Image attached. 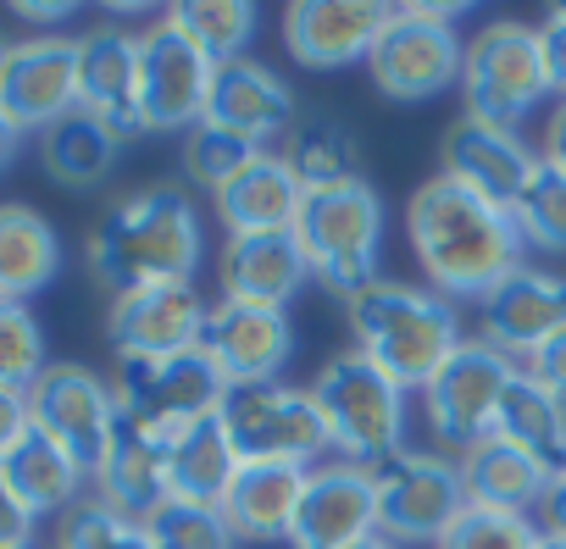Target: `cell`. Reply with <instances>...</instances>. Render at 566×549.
<instances>
[{"mask_svg":"<svg viewBox=\"0 0 566 549\" xmlns=\"http://www.w3.org/2000/svg\"><path fill=\"white\" fill-rule=\"evenodd\" d=\"M373 477H378V532L395 543H439L467 510L461 461L450 455L400 450Z\"/></svg>","mask_w":566,"mask_h":549,"instance_id":"8fae6325","label":"cell"},{"mask_svg":"<svg viewBox=\"0 0 566 549\" xmlns=\"http://www.w3.org/2000/svg\"><path fill=\"white\" fill-rule=\"evenodd\" d=\"M18 150H23V128H18L7 112H0V172H7V167L18 161Z\"/></svg>","mask_w":566,"mask_h":549,"instance_id":"c3c4849f","label":"cell"},{"mask_svg":"<svg viewBox=\"0 0 566 549\" xmlns=\"http://www.w3.org/2000/svg\"><path fill=\"white\" fill-rule=\"evenodd\" d=\"M0 483H7V494H12L23 510H34V516H51V510L67 516V510L84 499L90 472H84L56 439H45V433L34 427L12 455H0Z\"/></svg>","mask_w":566,"mask_h":549,"instance_id":"83f0119b","label":"cell"},{"mask_svg":"<svg viewBox=\"0 0 566 549\" xmlns=\"http://www.w3.org/2000/svg\"><path fill=\"white\" fill-rule=\"evenodd\" d=\"M461 95H467L472 117L516 128L549 95L544 56H538V29H527L516 18L483 23L467 40V56H461Z\"/></svg>","mask_w":566,"mask_h":549,"instance_id":"ba28073f","label":"cell"},{"mask_svg":"<svg viewBox=\"0 0 566 549\" xmlns=\"http://www.w3.org/2000/svg\"><path fill=\"white\" fill-rule=\"evenodd\" d=\"M250 156H255V145H244L239 134H222V128H211V123H200V128L184 134V172H189L200 189H211V194H217Z\"/></svg>","mask_w":566,"mask_h":549,"instance_id":"ab89813d","label":"cell"},{"mask_svg":"<svg viewBox=\"0 0 566 549\" xmlns=\"http://www.w3.org/2000/svg\"><path fill=\"white\" fill-rule=\"evenodd\" d=\"M34 510H23L12 494H7V483H0V549H34Z\"/></svg>","mask_w":566,"mask_h":549,"instance_id":"ee69618b","label":"cell"},{"mask_svg":"<svg viewBox=\"0 0 566 549\" xmlns=\"http://www.w3.org/2000/svg\"><path fill=\"white\" fill-rule=\"evenodd\" d=\"M206 300L195 284H145L128 295H112L106 339L117 361H167L184 350H200L206 334Z\"/></svg>","mask_w":566,"mask_h":549,"instance_id":"9a60e30c","label":"cell"},{"mask_svg":"<svg viewBox=\"0 0 566 549\" xmlns=\"http://www.w3.org/2000/svg\"><path fill=\"white\" fill-rule=\"evenodd\" d=\"M0 112L23 134H45L62 117L78 112V40L67 34H34L18 40L0 73Z\"/></svg>","mask_w":566,"mask_h":549,"instance_id":"e0dca14e","label":"cell"},{"mask_svg":"<svg viewBox=\"0 0 566 549\" xmlns=\"http://www.w3.org/2000/svg\"><path fill=\"white\" fill-rule=\"evenodd\" d=\"M522 372H533V378H538V383H544L560 405H566V328H560V334H555V339H549V345H544V350L522 367Z\"/></svg>","mask_w":566,"mask_h":549,"instance_id":"7bdbcfd3","label":"cell"},{"mask_svg":"<svg viewBox=\"0 0 566 549\" xmlns=\"http://www.w3.org/2000/svg\"><path fill=\"white\" fill-rule=\"evenodd\" d=\"M222 433L239 450V461H295L312 466L328 450L323 411L312 389L290 383H261V389H233L222 405Z\"/></svg>","mask_w":566,"mask_h":549,"instance_id":"7c38bea8","label":"cell"},{"mask_svg":"<svg viewBox=\"0 0 566 549\" xmlns=\"http://www.w3.org/2000/svg\"><path fill=\"white\" fill-rule=\"evenodd\" d=\"M239 472V450L222 433V416L178 433L167 444V488L172 499H195V505H222L228 483Z\"/></svg>","mask_w":566,"mask_h":549,"instance_id":"4dcf8cb0","label":"cell"},{"mask_svg":"<svg viewBox=\"0 0 566 549\" xmlns=\"http://www.w3.org/2000/svg\"><path fill=\"white\" fill-rule=\"evenodd\" d=\"M566 328V278L544 266H516L511 278L483 300V339L527 367L555 334Z\"/></svg>","mask_w":566,"mask_h":549,"instance_id":"44dd1931","label":"cell"},{"mask_svg":"<svg viewBox=\"0 0 566 549\" xmlns=\"http://www.w3.org/2000/svg\"><path fill=\"white\" fill-rule=\"evenodd\" d=\"M117 150H123V139L106 123H95L90 112H73L40 134V161L62 189H95L117 167Z\"/></svg>","mask_w":566,"mask_h":549,"instance_id":"1f68e13d","label":"cell"},{"mask_svg":"<svg viewBox=\"0 0 566 549\" xmlns=\"http://www.w3.org/2000/svg\"><path fill=\"white\" fill-rule=\"evenodd\" d=\"M549 466L533 461L527 450L505 444V439H483L461 455V488H467V505H483V510H511V516H527L544 505L549 494Z\"/></svg>","mask_w":566,"mask_h":549,"instance_id":"484cf974","label":"cell"},{"mask_svg":"<svg viewBox=\"0 0 566 549\" xmlns=\"http://www.w3.org/2000/svg\"><path fill=\"white\" fill-rule=\"evenodd\" d=\"M538 549H566V532H544V538H538Z\"/></svg>","mask_w":566,"mask_h":549,"instance_id":"f907efd6","label":"cell"},{"mask_svg":"<svg viewBox=\"0 0 566 549\" xmlns=\"http://www.w3.org/2000/svg\"><path fill=\"white\" fill-rule=\"evenodd\" d=\"M211 200H217V217H222L228 239H244V233H295L301 205H306V178L295 172L290 156L255 150Z\"/></svg>","mask_w":566,"mask_h":549,"instance_id":"603a6c76","label":"cell"},{"mask_svg":"<svg viewBox=\"0 0 566 549\" xmlns=\"http://www.w3.org/2000/svg\"><path fill=\"white\" fill-rule=\"evenodd\" d=\"M350 339L356 350L384 372L395 378L406 394L428 389L433 372L461 350V323H455V306L433 289H417V284H400V278H378L373 289H361L350 306Z\"/></svg>","mask_w":566,"mask_h":549,"instance_id":"3957f363","label":"cell"},{"mask_svg":"<svg viewBox=\"0 0 566 549\" xmlns=\"http://www.w3.org/2000/svg\"><path fill=\"white\" fill-rule=\"evenodd\" d=\"M12 12H18V18H29V23H62L73 7H67V0H18Z\"/></svg>","mask_w":566,"mask_h":549,"instance_id":"7dc6e473","label":"cell"},{"mask_svg":"<svg viewBox=\"0 0 566 549\" xmlns=\"http://www.w3.org/2000/svg\"><path fill=\"white\" fill-rule=\"evenodd\" d=\"M12 45H18V40H7V34H0V73H7V56H12Z\"/></svg>","mask_w":566,"mask_h":549,"instance_id":"816d5d0a","label":"cell"},{"mask_svg":"<svg viewBox=\"0 0 566 549\" xmlns=\"http://www.w3.org/2000/svg\"><path fill=\"white\" fill-rule=\"evenodd\" d=\"M516 372L522 367L505 350H494L483 334L478 339H461V350L422 389V411H428L433 439L450 444V450H461V455L472 444H483L494 433V411H500V400H505V389H511Z\"/></svg>","mask_w":566,"mask_h":549,"instance_id":"9c48e42d","label":"cell"},{"mask_svg":"<svg viewBox=\"0 0 566 549\" xmlns=\"http://www.w3.org/2000/svg\"><path fill=\"white\" fill-rule=\"evenodd\" d=\"M200 255H206L200 211L172 183H150L117 200L106 222L90 233V272L112 295L145 284H195Z\"/></svg>","mask_w":566,"mask_h":549,"instance_id":"7a4b0ae2","label":"cell"},{"mask_svg":"<svg viewBox=\"0 0 566 549\" xmlns=\"http://www.w3.org/2000/svg\"><path fill=\"white\" fill-rule=\"evenodd\" d=\"M389 18L395 7H378V0H295L283 12V45H290L301 67L334 73V67L367 62Z\"/></svg>","mask_w":566,"mask_h":549,"instance_id":"ac0fdd59","label":"cell"},{"mask_svg":"<svg viewBox=\"0 0 566 549\" xmlns=\"http://www.w3.org/2000/svg\"><path fill=\"white\" fill-rule=\"evenodd\" d=\"M206 123L222 128V134H239V139L255 145V150H266L272 139H283V134L301 128V106H295V89L283 84L266 62L239 56V62H222V67L211 73Z\"/></svg>","mask_w":566,"mask_h":549,"instance_id":"ffe728a7","label":"cell"},{"mask_svg":"<svg viewBox=\"0 0 566 549\" xmlns=\"http://www.w3.org/2000/svg\"><path fill=\"white\" fill-rule=\"evenodd\" d=\"M312 400L323 411L328 450H339V461L378 472L384 461L400 455V439H406V389L395 378H384L361 350L334 356L312 378Z\"/></svg>","mask_w":566,"mask_h":549,"instance_id":"5b68a950","label":"cell"},{"mask_svg":"<svg viewBox=\"0 0 566 549\" xmlns=\"http://www.w3.org/2000/svg\"><path fill=\"white\" fill-rule=\"evenodd\" d=\"M522 239L544 255H566V172L538 167V178L527 183V194L511 205Z\"/></svg>","mask_w":566,"mask_h":549,"instance_id":"74e56055","label":"cell"},{"mask_svg":"<svg viewBox=\"0 0 566 549\" xmlns=\"http://www.w3.org/2000/svg\"><path fill=\"white\" fill-rule=\"evenodd\" d=\"M211 62L161 18L139 34V117L145 134H189L206 123Z\"/></svg>","mask_w":566,"mask_h":549,"instance_id":"4fadbf2b","label":"cell"},{"mask_svg":"<svg viewBox=\"0 0 566 549\" xmlns=\"http://www.w3.org/2000/svg\"><path fill=\"white\" fill-rule=\"evenodd\" d=\"M538 527H544V532H566V461H560L555 477H549V494H544V505H538Z\"/></svg>","mask_w":566,"mask_h":549,"instance_id":"bcb514c9","label":"cell"},{"mask_svg":"<svg viewBox=\"0 0 566 549\" xmlns=\"http://www.w3.org/2000/svg\"><path fill=\"white\" fill-rule=\"evenodd\" d=\"M384 228H389L384 194L367 178H345V183L306 189L295 239H301V250L312 261V278L350 306L361 289H373L384 278L378 272Z\"/></svg>","mask_w":566,"mask_h":549,"instance_id":"277c9868","label":"cell"},{"mask_svg":"<svg viewBox=\"0 0 566 549\" xmlns=\"http://www.w3.org/2000/svg\"><path fill=\"white\" fill-rule=\"evenodd\" d=\"M378 532V477L373 466L328 461L312 466L306 499L290 527V549H345L356 538Z\"/></svg>","mask_w":566,"mask_h":549,"instance_id":"d6986e66","label":"cell"},{"mask_svg":"<svg viewBox=\"0 0 566 549\" xmlns=\"http://www.w3.org/2000/svg\"><path fill=\"white\" fill-rule=\"evenodd\" d=\"M461 12H467V0H450V7L411 0V7H395L389 29L378 34L367 56V73L384 101H433L450 84H461V56H467V40L455 34Z\"/></svg>","mask_w":566,"mask_h":549,"instance_id":"52a82bcc","label":"cell"},{"mask_svg":"<svg viewBox=\"0 0 566 549\" xmlns=\"http://www.w3.org/2000/svg\"><path fill=\"white\" fill-rule=\"evenodd\" d=\"M217 278H222V300L272 306V312H290V300L306 284H317L312 261H306L295 233H244V239H228L222 261H217Z\"/></svg>","mask_w":566,"mask_h":549,"instance_id":"cb8c5ba5","label":"cell"},{"mask_svg":"<svg viewBox=\"0 0 566 549\" xmlns=\"http://www.w3.org/2000/svg\"><path fill=\"white\" fill-rule=\"evenodd\" d=\"M95 499L123 510V516H134V521L161 510L172 499V488H167V444L139 433V427H123L112 455H106V466L95 472Z\"/></svg>","mask_w":566,"mask_h":549,"instance_id":"f1b7e54d","label":"cell"},{"mask_svg":"<svg viewBox=\"0 0 566 549\" xmlns=\"http://www.w3.org/2000/svg\"><path fill=\"white\" fill-rule=\"evenodd\" d=\"M290 161H295V172L306 178V189L361 178V172H356V139H350L339 123H328V117H306V123L295 128Z\"/></svg>","mask_w":566,"mask_h":549,"instance_id":"d590c367","label":"cell"},{"mask_svg":"<svg viewBox=\"0 0 566 549\" xmlns=\"http://www.w3.org/2000/svg\"><path fill=\"white\" fill-rule=\"evenodd\" d=\"M29 433H34L29 394H18V389H0V455H12V450H18Z\"/></svg>","mask_w":566,"mask_h":549,"instance_id":"b9f144b4","label":"cell"},{"mask_svg":"<svg viewBox=\"0 0 566 549\" xmlns=\"http://www.w3.org/2000/svg\"><path fill=\"white\" fill-rule=\"evenodd\" d=\"M538 538H544V527L527 521V516L467 505L461 521L439 538V549H538Z\"/></svg>","mask_w":566,"mask_h":549,"instance_id":"f35d334b","label":"cell"},{"mask_svg":"<svg viewBox=\"0 0 566 549\" xmlns=\"http://www.w3.org/2000/svg\"><path fill=\"white\" fill-rule=\"evenodd\" d=\"M145 532L156 549H239V532L222 516V505H195V499H167L161 510L145 516Z\"/></svg>","mask_w":566,"mask_h":549,"instance_id":"836d02e7","label":"cell"},{"mask_svg":"<svg viewBox=\"0 0 566 549\" xmlns=\"http://www.w3.org/2000/svg\"><path fill=\"white\" fill-rule=\"evenodd\" d=\"M56 549H156V543H150L145 521H134V516H123V510H112L90 494L62 516Z\"/></svg>","mask_w":566,"mask_h":549,"instance_id":"8d00e7d4","label":"cell"},{"mask_svg":"<svg viewBox=\"0 0 566 549\" xmlns=\"http://www.w3.org/2000/svg\"><path fill=\"white\" fill-rule=\"evenodd\" d=\"M306 477H312V466H295V461H239V472L222 494V516L233 521L239 543L290 538L295 510L306 499Z\"/></svg>","mask_w":566,"mask_h":549,"instance_id":"d4e9b609","label":"cell"},{"mask_svg":"<svg viewBox=\"0 0 566 549\" xmlns=\"http://www.w3.org/2000/svg\"><path fill=\"white\" fill-rule=\"evenodd\" d=\"M538 150L516 134V128H500V123H483L472 112H461L444 139H439V178L483 194L489 205H516L527 194V183L538 178Z\"/></svg>","mask_w":566,"mask_h":549,"instance_id":"5bb4252c","label":"cell"},{"mask_svg":"<svg viewBox=\"0 0 566 549\" xmlns=\"http://www.w3.org/2000/svg\"><path fill=\"white\" fill-rule=\"evenodd\" d=\"M489 439H505L516 450H527L533 461H544L549 472L566 461V405L533 378V372H516L500 411H494V433Z\"/></svg>","mask_w":566,"mask_h":549,"instance_id":"f546056e","label":"cell"},{"mask_svg":"<svg viewBox=\"0 0 566 549\" xmlns=\"http://www.w3.org/2000/svg\"><path fill=\"white\" fill-rule=\"evenodd\" d=\"M345 549H400V543L384 538V532H367V538H356V543H345Z\"/></svg>","mask_w":566,"mask_h":549,"instance_id":"681fc988","label":"cell"},{"mask_svg":"<svg viewBox=\"0 0 566 549\" xmlns=\"http://www.w3.org/2000/svg\"><path fill=\"white\" fill-rule=\"evenodd\" d=\"M51 356H45V328L23 300H0V389L29 394L45 378Z\"/></svg>","mask_w":566,"mask_h":549,"instance_id":"e575fe53","label":"cell"},{"mask_svg":"<svg viewBox=\"0 0 566 549\" xmlns=\"http://www.w3.org/2000/svg\"><path fill=\"white\" fill-rule=\"evenodd\" d=\"M62 272V239L45 211L0 200V300H34Z\"/></svg>","mask_w":566,"mask_h":549,"instance_id":"4316f807","label":"cell"},{"mask_svg":"<svg viewBox=\"0 0 566 549\" xmlns=\"http://www.w3.org/2000/svg\"><path fill=\"white\" fill-rule=\"evenodd\" d=\"M167 23H172L211 67L239 62V56L250 51V40H255V7H250V0H189V7H172V12H167Z\"/></svg>","mask_w":566,"mask_h":549,"instance_id":"d6a6232c","label":"cell"},{"mask_svg":"<svg viewBox=\"0 0 566 549\" xmlns=\"http://www.w3.org/2000/svg\"><path fill=\"white\" fill-rule=\"evenodd\" d=\"M29 411H34V427L45 439H56L95 483V472L106 466V455L123 433L112 383L101 372H90L84 361H51L45 378L29 389Z\"/></svg>","mask_w":566,"mask_h":549,"instance_id":"30bf717a","label":"cell"},{"mask_svg":"<svg viewBox=\"0 0 566 549\" xmlns=\"http://www.w3.org/2000/svg\"><path fill=\"white\" fill-rule=\"evenodd\" d=\"M112 394H117L123 427H139V433L172 444L178 433L222 416L233 389L222 383V372L211 367L206 350H184L167 361H117Z\"/></svg>","mask_w":566,"mask_h":549,"instance_id":"8992f818","label":"cell"},{"mask_svg":"<svg viewBox=\"0 0 566 549\" xmlns=\"http://www.w3.org/2000/svg\"><path fill=\"white\" fill-rule=\"evenodd\" d=\"M200 350L211 356L228 389H261V383H277V372L295 361V323L290 312H272V306L217 300L206 312Z\"/></svg>","mask_w":566,"mask_h":549,"instance_id":"2e32d148","label":"cell"},{"mask_svg":"<svg viewBox=\"0 0 566 549\" xmlns=\"http://www.w3.org/2000/svg\"><path fill=\"white\" fill-rule=\"evenodd\" d=\"M78 112L106 123L117 139L145 134V117H139V34L101 23L78 40Z\"/></svg>","mask_w":566,"mask_h":549,"instance_id":"7402d4cb","label":"cell"},{"mask_svg":"<svg viewBox=\"0 0 566 549\" xmlns=\"http://www.w3.org/2000/svg\"><path fill=\"white\" fill-rule=\"evenodd\" d=\"M538 161L566 172V101H555V112L544 117V145H538Z\"/></svg>","mask_w":566,"mask_h":549,"instance_id":"f6af8a7d","label":"cell"},{"mask_svg":"<svg viewBox=\"0 0 566 549\" xmlns=\"http://www.w3.org/2000/svg\"><path fill=\"white\" fill-rule=\"evenodd\" d=\"M406 239L428 272L433 295L455 300H489L511 272L522 266V228L505 205H489L483 194L450 183V178H428L411 189L406 200Z\"/></svg>","mask_w":566,"mask_h":549,"instance_id":"6da1fadb","label":"cell"},{"mask_svg":"<svg viewBox=\"0 0 566 549\" xmlns=\"http://www.w3.org/2000/svg\"><path fill=\"white\" fill-rule=\"evenodd\" d=\"M533 29H538L544 78H549V89L566 101V7H549V12H544V23H533Z\"/></svg>","mask_w":566,"mask_h":549,"instance_id":"60d3db41","label":"cell"}]
</instances>
